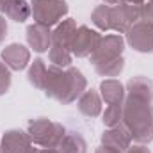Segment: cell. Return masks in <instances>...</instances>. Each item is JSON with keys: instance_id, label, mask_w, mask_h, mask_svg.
Segmentation results:
<instances>
[{"instance_id": "cell-32", "label": "cell", "mask_w": 153, "mask_h": 153, "mask_svg": "<svg viewBox=\"0 0 153 153\" xmlns=\"http://www.w3.org/2000/svg\"><path fill=\"white\" fill-rule=\"evenodd\" d=\"M27 153H39V148H30Z\"/></svg>"}, {"instance_id": "cell-13", "label": "cell", "mask_w": 153, "mask_h": 153, "mask_svg": "<svg viewBox=\"0 0 153 153\" xmlns=\"http://www.w3.org/2000/svg\"><path fill=\"white\" fill-rule=\"evenodd\" d=\"M125 93L128 96H135V98H141L146 102H153V82L143 75L132 76L126 82Z\"/></svg>"}, {"instance_id": "cell-28", "label": "cell", "mask_w": 153, "mask_h": 153, "mask_svg": "<svg viewBox=\"0 0 153 153\" xmlns=\"http://www.w3.org/2000/svg\"><path fill=\"white\" fill-rule=\"evenodd\" d=\"M94 153H121V152L112 150V148H107V146H100V148H96V152Z\"/></svg>"}, {"instance_id": "cell-11", "label": "cell", "mask_w": 153, "mask_h": 153, "mask_svg": "<svg viewBox=\"0 0 153 153\" xmlns=\"http://www.w3.org/2000/svg\"><path fill=\"white\" fill-rule=\"evenodd\" d=\"M102 146H107V148H112V150L123 153L132 146V135L126 130V126L121 123L102 134Z\"/></svg>"}, {"instance_id": "cell-19", "label": "cell", "mask_w": 153, "mask_h": 153, "mask_svg": "<svg viewBox=\"0 0 153 153\" xmlns=\"http://www.w3.org/2000/svg\"><path fill=\"white\" fill-rule=\"evenodd\" d=\"M46 64L43 59H34V62H30L29 71H27V78L29 82L36 87V89H43L45 87V80H46Z\"/></svg>"}, {"instance_id": "cell-20", "label": "cell", "mask_w": 153, "mask_h": 153, "mask_svg": "<svg viewBox=\"0 0 153 153\" xmlns=\"http://www.w3.org/2000/svg\"><path fill=\"white\" fill-rule=\"evenodd\" d=\"M71 52L64 46H57V45H50V50H48V59L53 66H59V68H70L71 66Z\"/></svg>"}, {"instance_id": "cell-33", "label": "cell", "mask_w": 153, "mask_h": 153, "mask_svg": "<svg viewBox=\"0 0 153 153\" xmlns=\"http://www.w3.org/2000/svg\"><path fill=\"white\" fill-rule=\"evenodd\" d=\"M4 2H5V0H0V5H2V4H4Z\"/></svg>"}, {"instance_id": "cell-14", "label": "cell", "mask_w": 153, "mask_h": 153, "mask_svg": "<svg viewBox=\"0 0 153 153\" xmlns=\"http://www.w3.org/2000/svg\"><path fill=\"white\" fill-rule=\"evenodd\" d=\"M76 107L80 111V114H84L85 117H98L102 114V96L94 91V89H85L78 102H76Z\"/></svg>"}, {"instance_id": "cell-23", "label": "cell", "mask_w": 153, "mask_h": 153, "mask_svg": "<svg viewBox=\"0 0 153 153\" xmlns=\"http://www.w3.org/2000/svg\"><path fill=\"white\" fill-rule=\"evenodd\" d=\"M102 121L107 128H112L121 125L123 121V103H114V105H109L105 109V112L102 114Z\"/></svg>"}, {"instance_id": "cell-10", "label": "cell", "mask_w": 153, "mask_h": 153, "mask_svg": "<svg viewBox=\"0 0 153 153\" xmlns=\"http://www.w3.org/2000/svg\"><path fill=\"white\" fill-rule=\"evenodd\" d=\"M2 61L13 71H22L30 62V50L20 43H11L2 50Z\"/></svg>"}, {"instance_id": "cell-12", "label": "cell", "mask_w": 153, "mask_h": 153, "mask_svg": "<svg viewBox=\"0 0 153 153\" xmlns=\"http://www.w3.org/2000/svg\"><path fill=\"white\" fill-rule=\"evenodd\" d=\"M25 36H27L29 46L34 52L43 53V52L50 50V45H52V30H50V27L41 25V23H32V25L27 27Z\"/></svg>"}, {"instance_id": "cell-25", "label": "cell", "mask_w": 153, "mask_h": 153, "mask_svg": "<svg viewBox=\"0 0 153 153\" xmlns=\"http://www.w3.org/2000/svg\"><path fill=\"white\" fill-rule=\"evenodd\" d=\"M141 20L153 23V0H148L141 5Z\"/></svg>"}, {"instance_id": "cell-31", "label": "cell", "mask_w": 153, "mask_h": 153, "mask_svg": "<svg viewBox=\"0 0 153 153\" xmlns=\"http://www.w3.org/2000/svg\"><path fill=\"white\" fill-rule=\"evenodd\" d=\"M123 2H128V4H135V5H143L144 0H123Z\"/></svg>"}, {"instance_id": "cell-4", "label": "cell", "mask_w": 153, "mask_h": 153, "mask_svg": "<svg viewBox=\"0 0 153 153\" xmlns=\"http://www.w3.org/2000/svg\"><path fill=\"white\" fill-rule=\"evenodd\" d=\"M30 14L34 23L53 27L68 14V4L66 0H30Z\"/></svg>"}, {"instance_id": "cell-9", "label": "cell", "mask_w": 153, "mask_h": 153, "mask_svg": "<svg viewBox=\"0 0 153 153\" xmlns=\"http://www.w3.org/2000/svg\"><path fill=\"white\" fill-rule=\"evenodd\" d=\"M30 148H32V139L29 132L13 128L2 135V141H0L2 153H27Z\"/></svg>"}, {"instance_id": "cell-3", "label": "cell", "mask_w": 153, "mask_h": 153, "mask_svg": "<svg viewBox=\"0 0 153 153\" xmlns=\"http://www.w3.org/2000/svg\"><path fill=\"white\" fill-rule=\"evenodd\" d=\"M29 135L32 143L41 148H57L66 135V128L46 117H36L29 121Z\"/></svg>"}, {"instance_id": "cell-1", "label": "cell", "mask_w": 153, "mask_h": 153, "mask_svg": "<svg viewBox=\"0 0 153 153\" xmlns=\"http://www.w3.org/2000/svg\"><path fill=\"white\" fill-rule=\"evenodd\" d=\"M87 89V80L84 73L76 68H59V66H48L46 70V80H45V94L48 98L57 100L62 105L73 103L76 98Z\"/></svg>"}, {"instance_id": "cell-18", "label": "cell", "mask_w": 153, "mask_h": 153, "mask_svg": "<svg viewBox=\"0 0 153 153\" xmlns=\"http://www.w3.org/2000/svg\"><path fill=\"white\" fill-rule=\"evenodd\" d=\"M57 150L61 153H87V143L78 132H66Z\"/></svg>"}, {"instance_id": "cell-16", "label": "cell", "mask_w": 153, "mask_h": 153, "mask_svg": "<svg viewBox=\"0 0 153 153\" xmlns=\"http://www.w3.org/2000/svg\"><path fill=\"white\" fill-rule=\"evenodd\" d=\"M0 11L16 23L27 22L30 16V5L27 4V0H5L0 5Z\"/></svg>"}, {"instance_id": "cell-15", "label": "cell", "mask_w": 153, "mask_h": 153, "mask_svg": "<svg viewBox=\"0 0 153 153\" xmlns=\"http://www.w3.org/2000/svg\"><path fill=\"white\" fill-rule=\"evenodd\" d=\"M125 85L116 80V78H105L100 84V96L107 105H114V103H123L125 100Z\"/></svg>"}, {"instance_id": "cell-8", "label": "cell", "mask_w": 153, "mask_h": 153, "mask_svg": "<svg viewBox=\"0 0 153 153\" xmlns=\"http://www.w3.org/2000/svg\"><path fill=\"white\" fill-rule=\"evenodd\" d=\"M126 43L141 53H153V23L139 20L126 32Z\"/></svg>"}, {"instance_id": "cell-2", "label": "cell", "mask_w": 153, "mask_h": 153, "mask_svg": "<svg viewBox=\"0 0 153 153\" xmlns=\"http://www.w3.org/2000/svg\"><path fill=\"white\" fill-rule=\"evenodd\" d=\"M153 102L125 94L123 100V125L137 144L153 141Z\"/></svg>"}, {"instance_id": "cell-17", "label": "cell", "mask_w": 153, "mask_h": 153, "mask_svg": "<svg viewBox=\"0 0 153 153\" xmlns=\"http://www.w3.org/2000/svg\"><path fill=\"white\" fill-rule=\"evenodd\" d=\"M76 27V22L73 18H66L62 20L61 23H57V27L52 30V45H57V46H64L68 48L70 46V41L73 38ZM70 50V48H68Z\"/></svg>"}, {"instance_id": "cell-7", "label": "cell", "mask_w": 153, "mask_h": 153, "mask_svg": "<svg viewBox=\"0 0 153 153\" xmlns=\"http://www.w3.org/2000/svg\"><path fill=\"white\" fill-rule=\"evenodd\" d=\"M123 50H125V39L121 38V34H109L100 39L98 46L89 55V59H91L93 66H96V64L112 61L116 57H121Z\"/></svg>"}, {"instance_id": "cell-5", "label": "cell", "mask_w": 153, "mask_h": 153, "mask_svg": "<svg viewBox=\"0 0 153 153\" xmlns=\"http://www.w3.org/2000/svg\"><path fill=\"white\" fill-rule=\"evenodd\" d=\"M100 39H102V34L98 30H93L87 25H80L75 30L68 48H70L71 55H75V57H80V59L89 57L94 52V48L98 46Z\"/></svg>"}, {"instance_id": "cell-27", "label": "cell", "mask_w": 153, "mask_h": 153, "mask_svg": "<svg viewBox=\"0 0 153 153\" xmlns=\"http://www.w3.org/2000/svg\"><path fill=\"white\" fill-rule=\"evenodd\" d=\"M123 153H150V150L144 144H135V146H130L126 152H123Z\"/></svg>"}, {"instance_id": "cell-6", "label": "cell", "mask_w": 153, "mask_h": 153, "mask_svg": "<svg viewBox=\"0 0 153 153\" xmlns=\"http://www.w3.org/2000/svg\"><path fill=\"white\" fill-rule=\"evenodd\" d=\"M139 20H141V5L135 4L119 2L111 11V29L119 34H125Z\"/></svg>"}, {"instance_id": "cell-26", "label": "cell", "mask_w": 153, "mask_h": 153, "mask_svg": "<svg viewBox=\"0 0 153 153\" xmlns=\"http://www.w3.org/2000/svg\"><path fill=\"white\" fill-rule=\"evenodd\" d=\"M5 36H7V20L0 14V45L4 43Z\"/></svg>"}, {"instance_id": "cell-30", "label": "cell", "mask_w": 153, "mask_h": 153, "mask_svg": "<svg viewBox=\"0 0 153 153\" xmlns=\"http://www.w3.org/2000/svg\"><path fill=\"white\" fill-rule=\"evenodd\" d=\"M119 2H123V0H103L105 5H117Z\"/></svg>"}, {"instance_id": "cell-21", "label": "cell", "mask_w": 153, "mask_h": 153, "mask_svg": "<svg viewBox=\"0 0 153 153\" xmlns=\"http://www.w3.org/2000/svg\"><path fill=\"white\" fill-rule=\"evenodd\" d=\"M111 5H98L93 13H91V22L98 30H111Z\"/></svg>"}, {"instance_id": "cell-22", "label": "cell", "mask_w": 153, "mask_h": 153, "mask_svg": "<svg viewBox=\"0 0 153 153\" xmlns=\"http://www.w3.org/2000/svg\"><path fill=\"white\" fill-rule=\"evenodd\" d=\"M125 68V59L123 55L121 57H116L112 61H107V62H102V64H96L94 70L100 76H117Z\"/></svg>"}, {"instance_id": "cell-24", "label": "cell", "mask_w": 153, "mask_h": 153, "mask_svg": "<svg viewBox=\"0 0 153 153\" xmlns=\"http://www.w3.org/2000/svg\"><path fill=\"white\" fill-rule=\"evenodd\" d=\"M11 87V70L5 66V62L0 61V96L5 94Z\"/></svg>"}, {"instance_id": "cell-29", "label": "cell", "mask_w": 153, "mask_h": 153, "mask_svg": "<svg viewBox=\"0 0 153 153\" xmlns=\"http://www.w3.org/2000/svg\"><path fill=\"white\" fill-rule=\"evenodd\" d=\"M39 153H61L57 148H43V150H39Z\"/></svg>"}]
</instances>
